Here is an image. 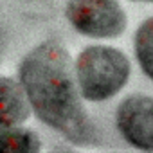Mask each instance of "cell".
Wrapping results in <instances>:
<instances>
[{"label":"cell","instance_id":"obj_1","mask_svg":"<svg viewBox=\"0 0 153 153\" xmlns=\"http://www.w3.org/2000/svg\"><path fill=\"white\" fill-rule=\"evenodd\" d=\"M20 85L36 117L74 144L96 140L68 51L56 40L36 45L20 63Z\"/></svg>","mask_w":153,"mask_h":153},{"label":"cell","instance_id":"obj_2","mask_svg":"<svg viewBox=\"0 0 153 153\" xmlns=\"http://www.w3.org/2000/svg\"><path fill=\"white\" fill-rule=\"evenodd\" d=\"M130 59L115 47L90 45L76 59V83L83 99L92 103L117 96L130 79Z\"/></svg>","mask_w":153,"mask_h":153},{"label":"cell","instance_id":"obj_3","mask_svg":"<svg viewBox=\"0 0 153 153\" xmlns=\"http://www.w3.org/2000/svg\"><path fill=\"white\" fill-rule=\"evenodd\" d=\"M65 15L76 31L90 38H115L126 29L119 0H68Z\"/></svg>","mask_w":153,"mask_h":153},{"label":"cell","instance_id":"obj_4","mask_svg":"<svg viewBox=\"0 0 153 153\" xmlns=\"http://www.w3.org/2000/svg\"><path fill=\"white\" fill-rule=\"evenodd\" d=\"M115 124L123 139L142 151H153V97L133 94L121 101Z\"/></svg>","mask_w":153,"mask_h":153},{"label":"cell","instance_id":"obj_5","mask_svg":"<svg viewBox=\"0 0 153 153\" xmlns=\"http://www.w3.org/2000/svg\"><path fill=\"white\" fill-rule=\"evenodd\" d=\"M31 114V105L18 81L0 78V131L20 126Z\"/></svg>","mask_w":153,"mask_h":153},{"label":"cell","instance_id":"obj_6","mask_svg":"<svg viewBox=\"0 0 153 153\" xmlns=\"http://www.w3.org/2000/svg\"><path fill=\"white\" fill-rule=\"evenodd\" d=\"M40 151V137L20 126L0 131V153H36Z\"/></svg>","mask_w":153,"mask_h":153},{"label":"cell","instance_id":"obj_7","mask_svg":"<svg viewBox=\"0 0 153 153\" xmlns=\"http://www.w3.org/2000/svg\"><path fill=\"white\" fill-rule=\"evenodd\" d=\"M135 56L142 72L153 79V16L146 18L135 33Z\"/></svg>","mask_w":153,"mask_h":153},{"label":"cell","instance_id":"obj_8","mask_svg":"<svg viewBox=\"0 0 153 153\" xmlns=\"http://www.w3.org/2000/svg\"><path fill=\"white\" fill-rule=\"evenodd\" d=\"M4 47H6V31L0 29V56L4 52Z\"/></svg>","mask_w":153,"mask_h":153},{"label":"cell","instance_id":"obj_9","mask_svg":"<svg viewBox=\"0 0 153 153\" xmlns=\"http://www.w3.org/2000/svg\"><path fill=\"white\" fill-rule=\"evenodd\" d=\"M133 2H153V0H133Z\"/></svg>","mask_w":153,"mask_h":153}]
</instances>
